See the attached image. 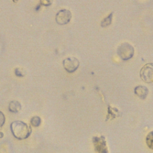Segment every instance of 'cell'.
<instances>
[{
    "label": "cell",
    "instance_id": "obj_1",
    "mask_svg": "<svg viewBox=\"0 0 153 153\" xmlns=\"http://www.w3.org/2000/svg\"><path fill=\"white\" fill-rule=\"evenodd\" d=\"M10 128L13 135L19 140L27 138L32 132L31 127L21 121H15L11 123Z\"/></svg>",
    "mask_w": 153,
    "mask_h": 153
},
{
    "label": "cell",
    "instance_id": "obj_2",
    "mask_svg": "<svg viewBox=\"0 0 153 153\" xmlns=\"http://www.w3.org/2000/svg\"><path fill=\"white\" fill-rule=\"evenodd\" d=\"M134 54V47L128 42H123L118 47L117 54L123 60L126 61L131 59Z\"/></svg>",
    "mask_w": 153,
    "mask_h": 153
},
{
    "label": "cell",
    "instance_id": "obj_3",
    "mask_svg": "<svg viewBox=\"0 0 153 153\" xmlns=\"http://www.w3.org/2000/svg\"><path fill=\"white\" fill-rule=\"evenodd\" d=\"M141 79L147 83L153 82V63L145 64L140 71Z\"/></svg>",
    "mask_w": 153,
    "mask_h": 153
},
{
    "label": "cell",
    "instance_id": "obj_4",
    "mask_svg": "<svg viewBox=\"0 0 153 153\" xmlns=\"http://www.w3.org/2000/svg\"><path fill=\"white\" fill-rule=\"evenodd\" d=\"M72 17L71 12L67 9H62L59 11L55 17L56 22L60 25H64L68 24Z\"/></svg>",
    "mask_w": 153,
    "mask_h": 153
},
{
    "label": "cell",
    "instance_id": "obj_5",
    "mask_svg": "<svg viewBox=\"0 0 153 153\" xmlns=\"http://www.w3.org/2000/svg\"><path fill=\"white\" fill-rule=\"evenodd\" d=\"M64 69L69 73L74 72L79 66V60L74 57H69L63 60Z\"/></svg>",
    "mask_w": 153,
    "mask_h": 153
},
{
    "label": "cell",
    "instance_id": "obj_6",
    "mask_svg": "<svg viewBox=\"0 0 153 153\" xmlns=\"http://www.w3.org/2000/svg\"><path fill=\"white\" fill-rule=\"evenodd\" d=\"M93 142L95 148V150L98 153H108L106 142L103 137H94Z\"/></svg>",
    "mask_w": 153,
    "mask_h": 153
},
{
    "label": "cell",
    "instance_id": "obj_7",
    "mask_svg": "<svg viewBox=\"0 0 153 153\" xmlns=\"http://www.w3.org/2000/svg\"><path fill=\"white\" fill-rule=\"evenodd\" d=\"M134 92L140 99H144L146 97L148 94V89L146 87L139 85L136 86L134 89Z\"/></svg>",
    "mask_w": 153,
    "mask_h": 153
},
{
    "label": "cell",
    "instance_id": "obj_8",
    "mask_svg": "<svg viewBox=\"0 0 153 153\" xmlns=\"http://www.w3.org/2000/svg\"><path fill=\"white\" fill-rule=\"evenodd\" d=\"M22 108L21 104L17 100H12L8 105V110L13 113H17Z\"/></svg>",
    "mask_w": 153,
    "mask_h": 153
},
{
    "label": "cell",
    "instance_id": "obj_9",
    "mask_svg": "<svg viewBox=\"0 0 153 153\" xmlns=\"http://www.w3.org/2000/svg\"><path fill=\"white\" fill-rule=\"evenodd\" d=\"M112 17H113V13H110L106 17L104 18L102 22H100V26L102 27H106L108 26H109L112 20Z\"/></svg>",
    "mask_w": 153,
    "mask_h": 153
},
{
    "label": "cell",
    "instance_id": "obj_10",
    "mask_svg": "<svg viewBox=\"0 0 153 153\" xmlns=\"http://www.w3.org/2000/svg\"><path fill=\"white\" fill-rule=\"evenodd\" d=\"M146 143L149 148L153 149V131L149 132L146 136Z\"/></svg>",
    "mask_w": 153,
    "mask_h": 153
},
{
    "label": "cell",
    "instance_id": "obj_11",
    "mask_svg": "<svg viewBox=\"0 0 153 153\" xmlns=\"http://www.w3.org/2000/svg\"><path fill=\"white\" fill-rule=\"evenodd\" d=\"M41 123V118L38 116H33L30 120V124L33 127H36L39 126Z\"/></svg>",
    "mask_w": 153,
    "mask_h": 153
},
{
    "label": "cell",
    "instance_id": "obj_12",
    "mask_svg": "<svg viewBox=\"0 0 153 153\" xmlns=\"http://www.w3.org/2000/svg\"><path fill=\"white\" fill-rule=\"evenodd\" d=\"M53 0H40V4L45 7H48L52 4Z\"/></svg>",
    "mask_w": 153,
    "mask_h": 153
},
{
    "label": "cell",
    "instance_id": "obj_13",
    "mask_svg": "<svg viewBox=\"0 0 153 153\" xmlns=\"http://www.w3.org/2000/svg\"><path fill=\"white\" fill-rule=\"evenodd\" d=\"M5 121V117L2 112L0 111V128L2 127Z\"/></svg>",
    "mask_w": 153,
    "mask_h": 153
},
{
    "label": "cell",
    "instance_id": "obj_14",
    "mask_svg": "<svg viewBox=\"0 0 153 153\" xmlns=\"http://www.w3.org/2000/svg\"><path fill=\"white\" fill-rule=\"evenodd\" d=\"M15 74L18 76H23V75L22 74V72L20 70L19 68H16L15 69Z\"/></svg>",
    "mask_w": 153,
    "mask_h": 153
},
{
    "label": "cell",
    "instance_id": "obj_15",
    "mask_svg": "<svg viewBox=\"0 0 153 153\" xmlns=\"http://www.w3.org/2000/svg\"><path fill=\"white\" fill-rule=\"evenodd\" d=\"M3 136H4L3 133H2V132H1V131H0V138H2V137Z\"/></svg>",
    "mask_w": 153,
    "mask_h": 153
},
{
    "label": "cell",
    "instance_id": "obj_16",
    "mask_svg": "<svg viewBox=\"0 0 153 153\" xmlns=\"http://www.w3.org/2000/svg\"><path fill=\"white\" fill-rule=\"evenodd\" d=\"M13 2H17L19 0H13Z\"/></svg>",
    "mask_w": 153,
    "mask_h": 153
}]
</instances>
